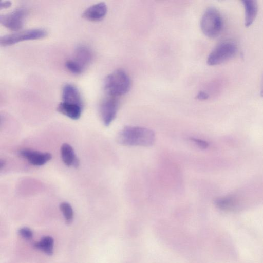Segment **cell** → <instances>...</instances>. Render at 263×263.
<instances>
[{
	"label": "cell",
	"mask_w": 263,
	"mask_h": 263,
	"mask_svg": "<svg viewBox=\"0 0 263 263\" xmlns=\"http://www.w3.org/2000/svg\"><path fill=\"white\" fill-rule=\"evenodd\" d=\"M117 139L123 145L149 146L155 142V134L147 128L127 126L118 133Z\"/></svg>",
	"instance_id": "cell-1"
},
{
	"label": "cell",
	"mask_w": 263,
	"mask_h": 263,
	"mask_svg": "<svg viewBox=\"0 0 263 263\" xmlns=\"http://www.w3.org/2000/svg\"><path fill=\"white\" fill-rule=\"evenodd\" d=\"M131 80L127 73L118 69L108 75L104 81V89L108 96L117 97L129 91Z\"/></svg>",
	"instance_id": "cell-2"
},
{
	"label": "cell",
	"mask_w": 263,
	"mask_h": 263,
	"mask_svg": "<svg viewBox=\"0 0 263 263\" xmlns=\"http://www.w3.org/2000/svg\"><path fill=\"white\" fill-rule=\"evenodd\" d=\"M200 26L202 32L208 37L218 36L223 27L222 18L218 10L214 7L208 8L202 16Z\"/></svg>",
	"instance_id": "cell-3"
},
{
	"label": "cell",
	"mask_w": 263,
	"mask_h": 263,
	"mask_svg": "<svg viewBox=\"0 0 263 263\" xmlns=\"http://www.w3.org/2000/svg\"><path fill=\"white\" fill-rule=\"evenodd\" d=\"M237 48L232 41H225L220 43L212 51L208 57L209 65H217L227 61L236 54Z\"/></svg>",
	"instance_id": "cell-4"
},
{
	"label": "cell",
	"mask_w": 263,
	"mask_h": 263,
	"mask_svg": "<svg viewBox=\"0 0 263 263\" xmlns=\"http://www.w3.org/2000/svg\"><path fill=\"white\" fill-rule=\"evenodd\" d=\"M47 35V31L43 29H29L2 36L0 44L2 46H7L23 41L40 39Z\"/></svg>",
	"instance_id": "cell-5"
},
{
	"label": "cell",
	"mask_w": 263,
	"mask_h": 263,
	"mask_svg": "<svg viewBox=\"0 0 263 263\" xmlns=\"http://www.w3.org/2000/svg\"><path fill=\"white\" fill-rule=\"evenodd\" d=\"M118 108L117 97L108 96L104 98L100 105V114L104 124L109 125L116 117Z\"/></svg>",
	"instance_id": "cell-6"
},
{
	"label": "cell",
	"mask_w": 263,
	"mask_h": 263,
	"mask_svg": "<svg viewBox=\"0 0 263 263\" xmlns=\"http://www.w3.org/2000/svg\"><path fill=\"white\" fill-rule=\"evenodd\" d=\"M26 15L25 9L18 8L10 13L1 15V23L10 30L18 31L23 28Z\"/></svg>",
	"instance_id": "cell-7"
},
{
	"label": "cell",
	"mask_w": 263,
	"mask_h": 263,
	"mask_svg": "<svg viewBox=\"0 0 263 263\" xmlns=\"http://www.w3.org/2000/svg\"><path fill=\"white\" fill-rule=\"evenodd\" d=\"M18 154L29 163L35 166L43 165L52 158L49 153H43L28 148L20 150Z\"/></svg>",
	"instance_id": "cell-8"
},
{
	"label": "cell",
	"mask_w": 263,
	"mask_h": 263,
	"mask_svg": "<svg viewBox=\"0 0 263 263\" xmlns=\"http://www.w3.org/2000/svg\"><path fill=\"white\" fill-rule=\"evenodd\" d=\"M107 7L104 2H100L88 7L82 14V17L91 21L102 20L106 14Z\"/></svg>",
	"instance_id": "cell-9"
},
{
	"label": "cell",
	"mask_w": 263,
	"mask_h": 263,
	"mask_svg": "<svg viewBox=\"0 0 263 263\" xmlns=\"http://www.w3.org/2000/svg\"><path fill=\"white\" fill-rule=\"evenodd\" d=\"M62 102L79 105L83 107V101L78 89L69 84L65 85L62 89Z\"/></svg>",
	"instance_id": "cell-10"
},
{
	"label": "cell",
	"mask_w": 263,
	"mask_h": 263,
	"mask_svg": "<svg viewBox=\"0 0 263 263\" xmlns=\"http://www.w3.org/2000/svg\"><path fill=\"white\" fill-rule=\"evenodd\" d=\"M82 108L79 105L62 101L57 107V111L71 119L77 120L81 117Z\"/></svg>",
	"instance_id": "cell-11"
},
{
	"label": "cell",
	"mask_w": 263,
	"mask_h": 263,
	"mask_svg": "<svg viewBox=\"0 0 263 263\" xmlns=\"http://www.w3.org/2000/svg\"><path fill=\"white\" fill-rule=\"evenodd\" d=\"M62 161L68 166L78 167L79 161L72 146L67 143L62 145L60 149Z\"/></svg>",
	"instance_id": "cell-12"
},
{
	"label": "cell",
	"mask_w": 263,
	"mask_h": 263,
	"mask_svg": "<svg viewBox=\"0 0 263 263\" xmlns=\"http://www.w3.org/2000/svg\"><path fill=\"white\" fill-rule=\"evenodd\" d=\"M92 53L90 49L84 45H79L75 49L74 60L84 68L91 62Z\"/></svg>",
	"instance_id": "cell-13"
},
{
	"label": "cell",
	"mask_w": 263,
	"mask_h": 263,
	"mask_svg": "<svg viewBox=\"0 0 263 263\" xmlns=\"http://www.w3.org/2000/svg\"><path fill=\"white\" fill-rule=\"evenodd\" d=\"M245 8L246 27H249L254 21L258 12V4L256 1L246 0L241 1Z\"/></svg>",
	"instance_id": "cell-14"
},
{
	"label": "cell",
	"mask_w": 263,
	"mask_h": 263,
	"mask_svg": "<svg viewBox=\"0 0 263 263\" xmlns=\"http://www.w3.org/2000/svg\"><path fill=\"white\" fill-rule=\"evenodd\" d=\"M53 238L49 236L43 237L39 241L34 244V248L48 255H52L53 254Z\"/></svg>",
	"instance_id": "cell-15"
},
{
	"label": "cell",
	"mask_w": 263,
	"mask_h": 263,
	"mask_svg": "<svg viewBox=\"0 0 263 263\" xmlns=\"http://www.w3.org/2000/svg\"><path fill=\"white\" fill-rule=\"evenodd\" d=\"M235 203L234 199L230 196L220 197L215 201V205L221 210H230L234 206Z\"/></svg>",
	"instance_id": "cell-16"
},
{
	"label": "cell",
	"mask_w": 263,
	"mask_h": 263,
	"mask_svg": "<svg viewBox=\"0 0 263 263\" xmlns=\"http://www.w3.org/2000/svg\"><path fill=\"white\" fill-rule=\"evenodd\" d=\"M60 209L67 223L72 222L73 218V211L71 205L66 202H62L60 204Z\"/></svg>",
	"instance_id": "cell-17"
},
{
	"label": "cell",
	"mask_w": 263,
	"mask_h": 263,
	"mask_svg": "<svg viewBox=\"0 0 263 263\" xmlns=\"http://www.w3.org/2000/svg\"><path fill=\"white\" fill-rule=\"evenodd\" d=\"M65 66L69 71L74 74H80L85 69L73 59L67 60L65 63Z\"/></svg>",
	"instance_id": "cell-18"
},
{
	"label": "cell",
	"mask_w": 263,
	"mask_h": 263,
	"mask_svg": "<svg viewBox=\"0 0 263 263\" xmlns=\"http://www.w3.org/2000/svg\"><path fill=\"white\" fill-rule=\"evenodd\" d=\"M19 235L23 238L27 240H30L33 236V232L31 230L27 227H23L19 229Z\"/></svg>",
	"instance_id": "cell-19"
},
{
	"label": "cell",
	"mask_w": 263,
	"mask_h": 263,
	"mask_svg": "<svg viewBox=\"0 0 263 263\" xmlns=\"http://www.w3.org/2000/svg\"><path fill=\"white\" fill-rule=\"evenodd\" d=\"M190 140L194 142L197 146L202 149H205L209 146V143L201 139L191 137Z\"/></svg>",
	"instance_id": "cell-20"
},
{
	"label": "cell",
	"mask_w": 263,
	"mask_h": 263,
	"mask_svg": "<svg viewBox=\"0 0 263 263\" xmlns=\"http://www.w3.org/2000/svg\"><path fill=\"white\" fill-rule=\"evenodd\" d=\"M209 97V95L204 91H200L197 95V98L200 100H206Z\"/></svg>",
	"instance_id": "cell-21"
},
{
	"label": "cell",
	"mask_w": 263,
	"mask_h": 263,
	"mask_svg": "<svg viewBox=\"0 0 263 263\" xmlns=\"http://www.w3.org/2000/svg\"><path fill=\"white\" fill-rule=\"evenodd\" d=\"M11 5V3L10 1H3L1 3L0 8L1 9H5L9 7Z\"/></svg>",
	"instance_id": "cell-22"
},
{
	"label": "cell",
	"mask_w": 263,
	"mask_h": 263,
	"mask_svg": "<svg viewBox=\"0 0 263 263\" xmlns=\"http://www.w3.org/2000/svg\"><path fill=\"white\" fill-rule=\"evenodd\" d=\"M4 165H5V161H4V160L1 159V162H0L1 170L2 169V168L4 166Z\"/></svg>",
	"instance_id": "cell-23"
},
{
	"label": "cell",
	"mask_w": 263,
	"mask_h": 263,
	"mask_svg": "<svg viewBox=\"0 0 263 263\" xmlns=\"http://www.w3.org/2000/svg\"><path fill=\"white\" fill-rule=\"evenodd\" d=\"M260 95L263 97V79H262V88L260 91Z\"/></svg>",
	"instance_id": "cell-24"
}]
</instances>
